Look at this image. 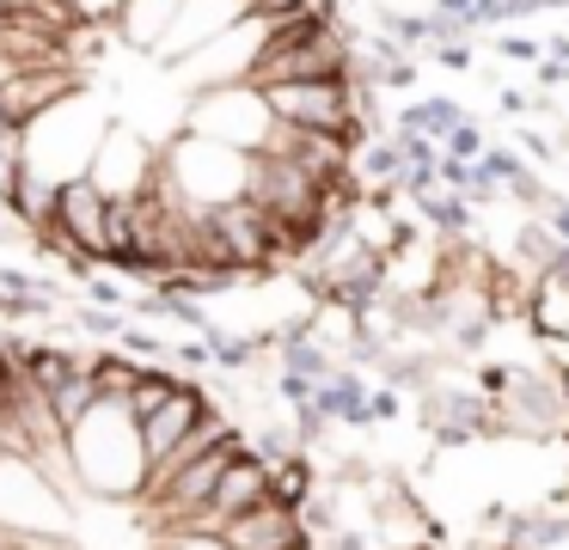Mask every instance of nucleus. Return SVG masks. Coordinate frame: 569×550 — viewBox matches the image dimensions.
I'll return each instance as SVG.
<instances>
[{
  "label": "nucleus",
  "instance_id": "obj_2",
  "mask_svg": "<svg viewBox=\"0 0 569 550\" xmlns=\"http://www.w3.org/2000/svg\"><path fill=\"white\" fill-rule=\"evenodd\" d=\"M0 550H312L288 477L166 367L0 342Z\"/></svg>",
  "mask_w": 569,
  "mask_h": 550
},
{
  "label": "nucleus",
  "instance_id": "obj_1",
  "mask_svg": "<svg viewBox=\"0 0 569 550\" xmlns=\"http://www.w3.org/2000/svg\"><path fill=\"white\" fill-rule=\"evenodd\" d=\"M361 141L319 0H0V208L74 269L263 281L343 220Z\"/></svg>",
  "mask_w": 569,
  "mask_h": 550
}]
</instances>
